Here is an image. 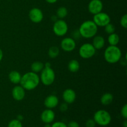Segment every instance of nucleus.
<instances>
[{"instance_id": "obj_1", "label": "nucleus", "mask_w": 127, "mask_h": 127, "mask_svg": "<svg viewBox=\"0 0 127 127\" xmlns=\"http://www.w3.org/2000/svg\"><path fill=\"white\" fill-rule=\"evenodd\" d=\"M40 82V80L38 74L33 71H30L22 76L19 84L25 90L32 91L39 85Z\"/></svg>"}, {"instance_id": "obj_2", "label": "nucleus", "mask_w": 127, "mask_h": 127, "mask_svg": "<svg viewBox=\"0 0 127 127\" xmlns=\"http://www.w3.org/2000/svg\"><path fill=\"white\" fill-rule=\"evenodd\" d=\"M78 31L81 37L84 38H91L94 37L97 33L98 27L93 21L88 20L81 24Z\"/></svg>"}, {"instance_id": "obj_3", "label": "nucleus", "mask_w": 127, "mask_h": 127, "mask_svg": "<svg viewBox=\"0 0 127 127\" xmlns=\"http://www.w3.org/2000/svg\"><path fill=\"white\" fill-rule=\"evenodd\" d=\"M122 51L117 45H109L104 51V59L110 64H115L122 58Z\"/></svg>"}, {"instance_id": "obj_4", "label": "nucleus", "mask_w": 127, "mask_h": 127, "mask_svg": "<svg viewBox=\"0 0 127 127\" xmlns=\"http://www.w3.org/2000/svg\"><path fill=\"white\" fill-rule=\"evenodd\" d=\"M93 119L96 124L102 127H105L110 124L112 117L107 110H99L95 112Z\"/></svg>"}, {"instance_id": "obj_5", "label": "nucleus", "mask_w": 127, "mask_h": 127, "mask_svg": "<svg viewBox=\"0 0 127 127\" xmlns=\"http://www.w3.org/2000/svg\"><path fill=\"white\" fill-rule=\"evenodd\" d=\"M40 80L45 86H50L55 80V73L51 67H44L41 71Z\"/></svg>"}, {"instance_id": "obj_6", "label": "nucleus", "mask_w": 127, "mask_h": 127, "mask_svg": "<svg viewBox=\"0 0 127 127\" xmlns=\"http://www.w3.org/2000/svg\"><path fill=\"white\" fill-rule=\"evenodd\" d=\"M96 50L92 43H85L82 45L79 49L80 57L83 59H89L95 55Z\"/></svg>"}, {"instance_id": "obj_7", "label": "nucleus", "mask_w": 127, "mask_h": 127, "mask_svg": "<svg viewBox=\"0 0 127 127\" xmlns=\"http://www.w3.org/2000/svg\"><path fill=\"white\" fill-rule=\"evenodd\" d=\"M68 31V26L66 22L63 19L57 20L53 26V31L56 35L63 37L65 35Z\"/></svg>"}, {"instance_id": "obj_8", "label": "nucleus", "mask_w": 127, "mask_h": 127, "mask_svg": "<svg viewBox=\"0 0 127 127\" xmlns=\"http://www.w3.org/2000/svg\"><path fill=\"white\" fill-rule=\"evenodd\" d=\"M93 22L97 27H105L110 22V17L108 14L100 12L94 15Z\"/></svg>"}, {"instance_id": "obj_9", "label": "nucleus", "mask_w": 127, "mask_h": 127, "mask_svg": "<svg viewBox=\"0 0 127 127\" xmlns=\"http://www.w3.org/2000/svg\"><path fill=\"white\" fill-rule=\"evenodd\" d=\"M61 48L64 52H70L74 50L76 47L75 40L72 37H66L62 39L60 43Z\"/></svg>"}, {"instance_id": "obj_10", "label": "nucleus", "mask_w": 127, "mask_h": 127, "mask_svg": "<svg viewBox=\"0 0 127 127\" xmlns=\"http://www.w3.org/2000/svg\"><path fill=\"white\" fill-rule=\"evenodd\" d=\"M29 17L32 22L38 24L42 22L43 20V14L40 9L38 7H33L30 10Z\"/></svg>"}, {"instance_id": "obj_11", "label": "nucleus", "mask_w": 127, "mask_h": 127, "mask_svg": "<svg viewBox=\"0 0 127 127\" xmlns=\"http://www.w3.org/2000/svg\"><path fill=\"white\" fill-rule=\"evenodd\" d=\"M103 3L101 0H91L88 4V11L91 14H96L102 12Z\"/></svg>"}, {"instance_id": "obj_12", "label": "nucleus", "mask_w": 127, "mask_h": 127, "mask_svg": "<svg viewBox=\"0 0 127 127\" xmlns=\"http://www.w3.org/2000/svg\"><path fill=\"white\" fill-rule=\"evenodd\" d=\"M55 118V114L52 109H47L43 110L40 115L41 120L45 124H50L53 122Z\"/></svg>"}, {"instance_id": "obj_13", "label": "nucleus", "mask_w": 127, "mask_h": 127, "mask_svg": "<svg viewBox=\"0 0 127 127\" xmlns=\"http://www.w3.org/2000/svg\"><path fill=\"white\" fill-rule=\"evenodd\" d=\"M26 95V90L21 85L16 86L12 90V96L17 101L22 100Z\"/></svg>"}, {"instance_id": "obj_14", "label": "nucleus", "mask_w": 127, "mask_h": 127, "mask_svg": "<svg viewBox=\"0 0 127 127\" xmlns=\"http://www.w3.org/2000/svg\"><path fill=\"white\" fill-rule=\"evenodd\" d=\"M62 97L64 102L68 104H73L76 98V94L72 89H66L63 91Z\"/></svg>"}, {"instance_id": "obj_15", "label": "nucleus", "mask_w": 127, "mask_h": 127, "mask_svg": "<svg viewBox=\"0 0 127 127\" xmlns=\"http://www.w3.org/2000/svg\"><path fill=\"white\" fill-rule=\"evenodd\" d=\"M59 103V99L55 95H50L45 98L44 100V105L47 109H53L58 105Z\"/></svg>"}, {"instance_id": "obj_16", "label": "nucleus", "mask_w": 127, "mask_h": 127, "mask_svg": "<svg viewBox=\"0 0 127 127\" xmlns=\"http://www.w3.org/2000/svg\"><path fill=\"white\" fill-rule=\"evenodd\" d=\"M105 41L104 37L101 35H95L93 38V45L95 50H100L104 48Z\"/></svg>"}, {"instance_id": "obj_17", "label": "nucleus", "mask_w": 127, "mask_h": 127, "mask_svg": "<svg viewBox=\"0 0 127 127\" xmlns=\"http://www.w3.org/2000/svg\"><path fill=\"white\" fill-rule=\"evenodd\" d=\"M21 77H22V76L21 75L19 72L17 71H12L10 72L8 75V78L12 84H19Z\"/></svg>"}, {"instance_id": "obj_18", "label": "nucleus", "mask_w": 127, "mask_h": 127, "mask_svg": "<svg viewBox=\"0 0 127 127\" xmlns=\"http://www.w3.org/2000/svg\"><path fill=\"white\" fill-rule=\"evenodd\" d=\"M114 100V95L110 93H106L100 97V103L104 105H110Z\"/></svg>"}, {"instance_id": "obj_19", "label": "nucleus", "mask_w": 127, "mask_h": 127, "mask_svg": "<svg viewBox=\"0 0 127 127\" xmlns=\"http://www.w3.org/2000/svg\"><path fill=\"white\" fill-rule=\"evenodd\" d=\"M68 68L71 73H76L80 68V64L79 62L76 60H71L69 62L68 64Z\"/></svg>"}, {"instance_id": "obj_20", "label": "nucleus", "mask_w": 127, "mask_h": 127, "mask_svg": "<svg viewBox=\"0 0 127 127\" xmlns=\"http://www.w3.org/2000/svg\"><path fill=\"white\" fill-rule=\"evenodd\" d=\"M108 42H109L110 45H114L116 46L117 45L118 43H119L120 41V37H119V35L116 33H112L111 34L109 35L108 37Z\"/></svg>"}, {"instance_id": "obj_21", "label": "nucleus", "mask_w": 127, "mask_h": 127, "mask_svg": "<svg viewBox=\"0 0 127 127\" xmlns=\"http://www.w3.org/2000/svg\"><path fill=\"white\" fill-rule=\"evenodd\" d=\"M44 68V64L41 62H35L31 64V70L35 73L41 72Z\"/></svg>"}, {"instance_id": "obj_22", "label": "nucleus", "mask_w": 127, "mask_h": 127, "mask_svg": "<svg viewBox=\"0 0 127 127\" xmlns=\"http://www.w3.org/2000/svg\"><path fill=\"white\" fill-rule=\"evenodd\" d=\"M60 54V50L59 48L56 46H52L48 49V55L50 58L54 59L56 58Z\"/></svg>"}, {"instance_id": "obj_23", "label": "nucleus", "mask_w": 127, "mask_h": 127, "mask_svg": "<svg viewBox=\"0 0 127 127\" xmlns=\"http://www.w3.org/2000/svg\"><path fill=\"white\" fill-rule=\"evenodd\" d=\"M68 15V9L66 7L64 6L60 7L57 11V17L60 18V19H63L64 17H66Z\"/></svg>"}, {"instance_id": "obj_24", "label": "nucleus", "mask_w": 127, "mask_h": 127, "mask_svg": "<svg viewBox=\"0 0 127 127\" xmlns=\"http://www.w3.org/2000/svg\"><path fill=\"white\" fill-rule=\"evenodd\" d=\"M7 127H23L21 121L17 119H14L11 120L8 124Z\"/></svg>"}, {"instance_id": "obj_25", "label": "nucleus", "mask_w": 127, "mask_h": 127, "mask_svg": "<svg viewBox=\"0 0 127 127\" xmlns=\"http://www.w3.org/2000/svg\"><path fill=\"white\" fill-rule=\"evenodd\" d=\"M104 27H105V32H106V33H107V34H111V33L115 32V26H114L112 24L110 23V22L109 24H108L107 25H106Z\"/></svg>"}, {"instance_id": "obj_26", "label": "nucleus", "mask_w": 127, "mask_h": 127, "mask_svg": "<svg viewBox=\"0 0 127 127\" xmlns=\"http://www.w3.org/2000/svg\"><path fill=\"white\" fill-rule=\"evenodd\" d=\"M120 26L124 29L127 28V15L124 14L122 17H121V19L120 21Z\"/></svg>"}, {"instance_id": "obj_27", "label": "nucleus", "mask_w": 127, "mask_h": 127, "mask_svg": "<svg viewBox=\"0 0 127 127\" xmlns=\"http://www.w3.org/2000/svg\"><path fill=\"white\" fill-rule=\"evenodd\" d=\"M121 115L124 119H127V105L125 104L121 109Z\"/></svg>"}, {"instance_id": "obj_28", "label": "nucleus", "mask_w": 127, "mask_h": 127, "mask_svg": "<svg viewBox=\"0 0 127 127\" xmlns=\"http://www.w3.org/2000/svg\"><path fill=\"white\" fill-rule=\"evenodd\" d=\"M52 127H68L67 125L63 122H56L52 125Z\"/></svg>"}, {"instance_id": "obj_29", "label": "nucleus", "mask_w": 127, "mask_h": 127, "mask_svg": "<svg viewBox=\"0 0 127 127\" xmlns=\"http://www.w3.org/2000/svg\"><path fill=\"white\" fill-rule=\"evenodd\" d=\"M95 125L96 124L94 119H89L86 122V127H95Z\"/></svg>"}, {"instance_id": "obj_30", "label": "nucleus", "mask_w": 127, "mask_h": 127, "mask_svg": "<svg viewBox=\"0 0 127 127\" xmlns=\"http://www.w3.org/2000/svg\"><path fill=\"white\" fill-rule=\"evenodd\" d=\"M68 109V104H66V102L63 103V104H61L60 107V109L62 112H66Z\"/></svg>"}, {"instance_id": "obj_31", "label": "nucleus", "mask_w": 127, "mask_h": 127, "mask_svg": "<svg viewBox=\"0 0 127 127\" xmlns=\"http://www.w3.org/2000/svg\"><path fill=\"white\" fill-rule=\"evenodd\" d=\"M68 127H79V125L77 122L76 121H71L68 123L67 125Z\"/></svg>"}, {"instance_id": "obj_32", "label": "nucleus", "mask_w": 127, "mask_h": 127, "mask_svg": "<svg viewBox=\"0 0 127 127\" xmlns=\"http://www.w3.org/2000/svg\"><path fill=\"white\" fill-rule=\"evenodd\" d=\"M72 35H73V37L72 38H73V39H76V38H78V37L79 38V37H80V33H79V31H75L74 32H73V33H72Z\"/></svg>"}, {"instance_id": "obj_33", "label": "nucleus", "mask_w": 127, "mask_h": 127, "mask_svg": "<svg viewBox=\"0 0 127 127\" xmlns=\"http://www.w3.org/2000/svg\"><path fill=\"white\" fill-rule=\"evenodd\" d=\"M46 2H47L49 4H54L55 2H57V1L58 0H45Z\"/></svg>"}, {"instance_id": "obj_34", "label": "nucleus", "mask_w": 127, "mask_h": 127, "mask_svg": "<svg viewBox=\"0 0 127 127\" xmlns=\"http://www.w3.org/2000/svg\"><path fill=\"white\" fill-rule=\"evenodd\" d=\"M2 58H3V52H2V50L0 48V62L2 60Z\"/></svg>"}, {"instance_id": "obj_35", "label": "nucleus", "mask_w": 127, "mask_h": 127, "mask_svg": "<svg viewBox=\"0 0 127 127\" xmlns=\"http://www.w3.org/2000/svg\"><path fill=\"white\" fill-rule=\"evenodd\" d=\"M17 120H20V121H21L22 120H23V117L21 115H19L18 116H17Z\"/></svg>"}, {"instance_id": "obj_36", "label": "nucleus", "mask_w": 127, "mask_h": 127, "mask_svg": "<svg viewBox=\"0 0 127 127\" xmlns=\"http://www.w3.org/2000/svg\"><path fill=\"white\" fill-rule=\"evenodd\" d=\"M44 67H51V64L49 62H47V63L44 64Z\"/></svg>"}, {"instance_id": "obj_37", "label": "nucleus", "mask_w": 127, "mask_h": 127, "mask_svg": "<svg viewBox=\"0 0 127 127\" xmlns=\"http://www.w3.org/2000/svg\"><path fill=\"white\" fill-rule=\"evenodd\" d=\"M123 126H124V127H127V119H125V121H124V123H123Z\"/></svg>"}, {"instance_id": "obj_38", "label": "nucleus", "mask_w": 127, "mask_h": 127, "mask_svg": "<svg viewBox=\"0 0 127 127\" xmlns=\"http://www.w3.org/2000/svg\"><path fill=\"white\" fill-rule=\"evenodd\" d=\"M43 127H52V125L50 124H45Z\"/></svg>"}]
</instances>
